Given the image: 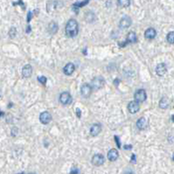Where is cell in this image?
I'll use <instances>...</instances> for the list:
<instances>
[{
	"instance_id": "6da1fadb",
	"label": "cell",
	"mask_w": 174,
	"mask_h": 174,
	"mask_svg": "<svg viewBox=\"0 0 174 174\" xmlns=\"http://www.w3.org/2000/svg\"><path fill=\"white\" fill-rule=\"evenodd\" d=\"M79 31V26L78 23L75 20H69L67 26H66V34L68 37L73 38L75 37L78 34Z\"/></svg>"
},
{
	"instance_id": "7a4b0ae2",
	"label": "cell",
	"mask_w": 174,
	"mask_h": 174,
	"mask_svg": "<svg viewBox=\"0 0 174 174\" xmlns=\"http://www.w3.org/2000/svg\"><path fill=\"white\" fill-rule=\"evenodd\" d=\"M105 85V80L103 79V77H95L94 78L91 82V88H92V90H99L103 88V86Z\"/></svg>"
},
{
	"instance_id": "3957f363",
	"label": "cell",
	"mask_w": 174,
	"mask_h": 174,
	"mask_svg": "<svg viewBox=\"0 0 174 174\" xmlns=\"http://www.w3.org/2000/svg\"><path fill=\"white\" fill-rule=\"evenodd\" d=\"M134 98H135V101L136 103H143L147 98V94H146L145 90L144 89H138L136 92L135 93Z\"/></svg>"
},
{
	"instance_id": "277c9868",
	"label": "cell",
	"mask_w": 174,
	"mask_h": 174,
	"mask_svg": "<svg viewBox=\"0 0 174 174\" xmlns=\"http://www.w3.org/2000/svg\"><path fill=\"white\" fill-rule=\"evenodd\" d=\"M91 93H92V88H91V86L89 84L85 83V84L82 85V88H81V94L84 98L89 97Z\"/></svg>"
},
{
	"instance_id": "5b68a950",
	"label": "cell",
	"mask_w": 174,
	"mask_h": 174,
	"mask_svg": "<svg viewBox=\"0 0 174 174\" xmlns=\"http://www.w3.org/2000/svg\"><path fill=\"white\" fill-rule=\"evenodd\" d=\"M60 102L63 105H68L72 103V96L68 92H63L60 95Z\"/></svg>"
},
{
	"instance_id": "8992f818",
	"label": "cell",
	"mask_w": 174,
	"mask_h": 174,
	"mask_svg": "<svg viewBox=\"0 0 174 174\" xmlns=\"http://www.w3.org/2000/svg\"><path fill=\"white\" fill-rule=\"evenodd\" d=\"M131 25V19L129 16H124L121 19L120 23H119V26L122 29H126L129 28Z\"/></svg>"
},
{
	"instance_id": "52a82bcc",
	"label": "cell",
	"mask_w": 174,
	"mask_h": 174,
	"mask_svg": "<svg viewBox=\"0 0 174 174\" xmlns=\"http://www.w3.org/2000/svg\"><path fill=\"white\" fill-rule=\"evenodd\" d=\"M40 121L43 124H47L52 121V116L48 111L42 112L40 116Z\"/></svg>"
},
{
	"instance_id": "ba28073f",
	"label": "cell",
	"mask_w": 174,
	"mask_h": 174,
	"mask_svg": "<svg viewBox=\"0 0 174 174\" xmlns=\"http://www.w3.org/2000/svg\"><path fill=\"white\" fill-rule=\"evenodd\" d=\"M104 157L102 154H95L92 158V163L94 165L100 166L104 163Z\"/></svg>"
},
{
	"instance_id": "9c48e42d",
	"label": "cell",
	"mask_w": 174,
	"mask_h": 174,
	"mask_svg": "<svg viewBox=\"0 0 174 174\" xmlns=\"http://www.w3.org/2000/svg\"><path fill=\"white\" fill-rule=\"evenodd\" d=\"M128 110L130 114H136V112L139 111L140 110V106L139 103H136V101H132L128 104Z\"/></svg>"
},
{
	"instance_id": "30bf717a",
	"label": "cell",
	"mask_w": 174,
	"mask_h": 174,
	"mask_svg": "<svg viewBox=\"0 0 174 174\" xmlns=\"http://www.w3.org/2000/svg\"><path fill=\"white\" fill-rule=\"evenodd\" d=\"M102 131V125L100 123H94L91 126L90 129V134L93 136H95L97 135H99L100 132Z\"/></svg>"
},
{
	"instance_id": "8fae6325",
	"label": "cell",
	"mask_w": 174,
	"mask_h": 174,
	"mask_svg": "<svg viewBox=\"0 0 174 174\" xmlns=\"http://www.w3.org/2000/svg\"><path fill=\"white\" fill-rule=\"evenodd\" d=\"M32 74V68L31 65H29V64L26 65L23 68V69H22V75H23V77L29 78V77H31Z\"/></svg>"
},
{
	"instance_id": "7c38bea8",
	"label": "cell",
	"mask_w": 174,
	"mask_h": 174,
	"mask_svg": "<svg viewBox=\"0 0 174 174\" xmlns=\"http://www.w3.org/2000/svg\"><path fill=\"white\" fill-rule=\"evenodd\" d=\"M166 71H167V68H166V65L164 63L158 64L156 68V73L159 76H163L164 74H165Z\"/></svg>"
},
{
	"instance_id": "4fadbf2b",
	"label": "cell",
	"mask_w": 174,
	"mask_h": 174,
	"mask_svg": "<svg viewBox=\"0 0 174 174\" xmlns=\"http://www.w3.org/2000/svg\"><path fill=\"white\" fill-rule=\"evenodd\" d=\"M136 42H137V36H136V32H129L128 35H127V39H126V42L125 43L126 44H129V43L135 44Z\"/></svg>"
},
{
	"instance_id": "5bb4252c",
	"label": "cell",
	"mask_w": 174,
	"mask_h": 174,
	"mask_svg": "<svg viewBox=\"0 0 174 174\" xmlns=\"http://www.w3.org/2000/svg\"><path fill=\"white\" fill-rule=\"evenodd\" d=\"M74 69H75L74 65L70 62V63H68V64L64 67L63 72H64V74H67V75H71L72 74L74 73Z\"/></svg>"
},
{
	"instance_id": "9a60e30c",
	"label": "cell",
	"mask_w": 174,
	"mask_h": 174,
	"mask_svg": "<svg viewBox=\"0 0 174 174\" xmlns=\"http://www.w3.org/2000/svg\"><path fill=\"white\" fill-rule=\"evenodd\" d=\"M157 36V32L154 28H148L144 32V37L148 40H153Z\"/></svg>"
},
{
	"instance_id": "2e32d148",
	"label": "cell",
	"mask_w": 174,
	"mask_h": 174,
	"mask_svg": "<svg viewBox=\"0 0 174 174\" xmlns=\"http://www.w3.org/2000/svg\"><path fill=\"white\" fill-rule=\"evenodd\" d=\"M118 156H119V153L116 149H112L108 152V158L110 161H112V162L116 161L118 158Z\"/></svg>"
},
{
	"instance_id": "e0dca14e",
	"label": "cell",
	"mask_w": 174,
	"mask_h": 174,
	"mask_svg": "<svg viewBox=\"0 0 174 174\" xmlns=\"http://www.w3.org/2000/svg\"><path fill=\"white\" fill-rule=\"evenodd\" d=\"M147 126V120L146 118L144 117H141L137 120L136 122V127L139 129V130H144Z\"/></svg>"
},
{
	"instance_id": "ac0fdd59",
	"label": "cell",
	"mask_w": 174,
	"mask_h": 174,
	"mask_svg": "<svg viewBox=\"0 0 174 174\" xmlns=\"http://www.w3.org/2000/svg\"><path fill=\"white\" fill-rule=\"evenodd\" d=\"M58 29H59L58 25H57V23H55V22H51V23L48 25V32H49L51 34H55V33L58 32Z\"/></svg>"
},
{
	"instance_id": "d6986e66",
	"label": "cell",
	"mask_w": 174,
	"mask_h": 174,
	"mask_svg": "<svg viewBox=\"0 0 174 174\" xmlns=\"http://www.w3.org/2000/svg\"><path fill=\"white\" fill-rule=\"evenodd\" d=\"M169 106V101L166 97H163L159 102V107L161 109H167Z\"/></svg>"
},
{
	"instance_id": "ffe728a7",
	"label": "cell",
	"mask_w": 174,
	"mask_h": 174,
	"mask_svg": "<svg viewBox=\"0 0 174 174\" xmlns=\"http://www.w3.org/2000/svg\"><path fill=\"white\" fill-rule=\"evenodd\" d=\"M90 0H84L83 2H81V3H75L73 6H74V10H75L77 11V10L81 7H83L84 5H86L87 4H88Z\"/></svg>"
},
{
	"instance_id": "44dd1931",
	"label": "cell",
	"mask_w": 174,
	"mask_h": 174,
	"mask_svg": "<svg viewBox=\"0 0 174 174\" xmlns=\"http://www.w3.org/2000/svg\"><path fill=\"white\" fill-rule=\"evenodd\" d=\"M118 2V4L121 6V7H129L130 5V0H117Z\"/></svg>"
},
{
	"instance_id": "7402d4cb",
	"label": "cell",
	"mask_w": 174,
	"mask_h": 174,
	"mask_svg": "<svg viewBox=\"0 0 174 174\" xmlns=\"http://www.w3.org/2000/svg\"><path fill=\"white\" fill-rule=\"evenodd\" d=\"M166 40L170 44H174V32H170L167 34Z\"/></svg>"
},
{
	"instance_id": "603a6c76",
	"label": "cell",
	"mask_w": 174,
	"mask_h": 174,
	"mask_svg": "<svg viewBox=\"0 0 174 174\" xmlns=\"http://www.w3.org/2000/svg\"><path fill=\"white\" fill-rule=\"evenodd\" d=\"M16 34H17V30H16V28H15V27H11L10 30L9 31V36H10V38H14V37L16 36Z\"/></svg>"
},
{
	"instance_id": "cb8c5ba5",
	"label": "cell",
	"mask_w": 174,
	"mask_h": 174,
	"mask_svg": "<svg viewBox=\"0 0 174 174\" xmlns=\"http://www.w3.org/2000/svg\"><path fill=\"white\" fill-rule=\"evenodd\" d=\"M38 81L40 82L42 85H45L47 82V79L45 76H40V77H38Z\"/></svg>"
},
{
	"instance_id": "d4e9b609",
	"label": "cell",
	"mask_w": 174,
	"mask_h": 174,
	"mask_svg": "<svg viewBox=\"0 0 174 174\" xmlns=\"http://www.w3.org/2000/svg\"><path fill=\"white\" fill-rule=\"evenodd\" d=\"M115 140H116V143H117V147L120 148L121 147V143H120V140H119V137L118 136H115Z\"/></svg>"
},
{
	"instance_id": "484cf974",
	"label": "cell",
	"mask_w": 174,
	"mask_h": 174,
	"mask_svg": "<svg viewBox=\"0 0 174 174\" xmlns=\"http://www.w3.org/2000/svg\"><path fill=\"white\" fill-rule=\"evenodd\" d=\"M78 173H79V170H78V169H76V168L72 169L71 172H70V174H78Z\"/></svg>"
},
{
	"instance_id": "4316f807",
	"label": "cell",
	"mask_w": 174,
	"mask_h": 174,
	"mask_svg": "<svg viewBox=\"0 0 174 174\" xmlns=\"http://www.w3.org/2000/svg\"><path fill=\"white\" fill-rule=\"evenodd\" d=\"M123 148H124L125 150H131V149H132V145H124Z\"/></svg>"
},
{
	"instance_id": "83f0119b",
	"label": "cell",
	"mask_w": 174,
	"mask_h": 174,
	"mask_svg": "<svg viewBox=\"0 0 174 174\" xmlns=\"http://www.w3.org/2000/svg\"><path fill=\"white\" fill-rule=\"evenodd\" d=\"M81 110L80 109H76V114H77V116L80 118L81 117Z\"/></svg>"
},
{
	"instance_id": "f1b7e54d",
	"label": "cell",
	"mask_w": 174,
	"mask_h": 174,
	"mask_svg": "<svg viewBox=\"0 0 174 174\" xmlns=\"http://www.w3.org/2000/svg\"><path fill=\"white\" fill-rule=\"evenodd\" d=\"M32 13L31 11H29L28 12V18H27V21L28 22H30V20H31V19H32Z\"/></svg>"
},
{
	"instance_id": "f546056e",
	"label": "cell",
	"mask_w": 174,
	"mask_h": 174,
	"mask_svg": "<svg viewBox=\"0 0 174 174\" xmlns=\"http://www.w3.org/2000/svg\"><path fill=\"white\" fill-rule=\"evenodd\" d=\"M123 174H134V172L132 171H130V170H128V171H125Z\"/></svg>"
},
{
	"instance_id": "4dcf8cb0",
	"label": "cell",
	"mask_w": 174,
	"mask_h": 174,
	"mask_svg": "<svg viewBox=\"0 0 174 174\" xmlns=\"http://www.w3.org/2000/svg\"><path fill=\"white\" fill-rule=\"evenodd\" d=\"M131 161H133V163H135V161H136V156H135V154L132 155V158H131Z\"/></svg>"
},
{
	"instance_id": "1f68e13d",
	"label": "cell",
	"mask_w": 174,
	"mask_h": 174,
	"mask_svg": "<svg viewBox=\"0 0 174 174\" xmlns=\"http://www.w3.org/2000/svg\"><path fill=\"white\" fill-rule=\"evenodd\" d=\"M30 31H31V26H28V27H27V32H30Z\"/></svg>"
},
{
	"instance_id": "d6a6232c",
	"label": "cell",
	"mask_w": 174,
	"mask_h": 174,
	"mask_svg": "<svg viewBox=\"0 0 174 174\" xmlns=\"http://www.w3.org/2000/svg\"><path fill=\"white\" fill-rule=\"evenodd\" d=\"M172 122L174 123V115H172Z\"/></svg>"
},
{
	"instance_id": "836d02e7",
	"label": "cell",
	"mask_w": 174,
	"mask_h": 174,
	"mask_svg": "<svg viewBox=\"0 0 174 174\" xmlns=\"http://www.w3.org/2000/svg\"><path fill=\"white\" fill-rule=\"evenodd\" d=\"M28 174H36V173H32V172H31V173H28Z\"/></svg>"
},
{
	"instance_id": "e575fe53",
	"label": "cell",
	"mask_w": 174,
	"mask_h": 174,
	"mask_svg": "<svg viewBox=\"0 0 174 174\" xmlns=\"http://www.w3.org/2000/svg\"><path fill=\"white\" fill-rule=\"evenodd\" d=\"M19 174H24V173H23V172H21V173H19Z\"/></svg>"
},
{
	"instance_id": "d590c367",
	"label": "cell",
	"mask_w": 174,
	"mask_h": 174,
	"mask_svg": "<svg viewBox=\"0 0 174 174\" xmlns=\"http://www.w3.org/2000/svg\"><path fill=\"white\" fill-rule=\"evenodd\" d=\"M173 160H174V155H173Z\"/></svg>"
}]
</instances>
